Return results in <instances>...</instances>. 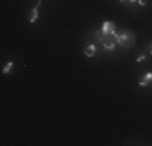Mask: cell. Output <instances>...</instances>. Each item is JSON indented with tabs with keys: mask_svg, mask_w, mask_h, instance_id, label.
<instances>
[{
	"mask_svg": "<svg viewBox=\"0 0 152 146\" xmlns=\"http://www.w3.org/2000/svg\"><path fill=\"white\" fill-rule=\"evenodd\" d=\"M113 38H115V41H117V44L120 45V47H123V49H131L133 45H134V42H136L134 33L128 31V29H123V31H120V33H115Z\"/></svg>",
	"mask_w": 152,
	"mask_h": 146,
	"instance_id": "obj_1",
	"label": "cell"
},
{
	"mask_svg": "<svg viewBox=\"0 0 152 146\" xmlns=\"http://www.w3.org/2000/svg\"><path fill=\"white\" fill-rule=\"evenodd\" d=\"M115 45H117V41H115V38H113L112 34L105 36L104 41H102V47H104L105 50H113Z\"/></svg>",
	"mask_w": 152,
	"mask_h": 146,
	"instance_id": "obj_2",
	"label": "cell"
},
{
	"mask_svg": "<svg viewBox=\"0 0 152 146\" xmlns=\"http://www.w3.org/2000/svg\"><path fill=\"white\" fill-rule=\"evenodd\" d=\"M115 29H117V26H115V23H112V21H104V23H102V33H104L105 36H108V34L113 36L115 33H117Z\"/></svg>",
	"mask_w": 152,
	"mask_h": 146,
	"instance_id": "obj_3",
	"label": "cell"
},
{
	"mask_svg": "<svg viewBox=\"0 0 152 146\" xmlns=\"http://www.w3.org/2000/svg\"><path fill=\"white\" fill-rule=\"evenodd\" d=\"M42 2H37V5H36L34 8L31 10V15H29V23H36L39 18V7H41Z\"/></svg>",
	"mask_w": 152,
	"mask_h": 146,
	"instance_id": "obj_4",
	"label": "cell"
},
{
	"mask_svg": "<svg viewBox=\"0 0 152 146\" xmlns=\"http://www.w3.org/2000/svg\"><path fill=\"white\" fill-rule=\"evenodd\" d=\"M94 54H96V45H87V47L84 49V55L86 57H92Z\"/></svg>",
	"mask_w": 152,
	"mask_h": 146,
	"instance_id": "obj_5",
	"label": "cell"
},
{
	"mask_svg": "<svg viewBox=\"0 0 152 146\" xmlns=\"http://www.w3.org/2000/svg\"><path fill=\"white\" fill-rule=\"evenodd\" d=\"M94 38H96V41L99 42V44H102V41H104L105 34L102 31H94Z\"/></svg>",
	"mask_w": 152,
	"mask_h": 146,
	"instance_id": "obj_6",
	"label": "cell"
},
{
	"mask_svg": "<svg viewBox=\"0 0 152 146\" xmlns=\"http://www.w3.org/2000/svg\"><path fill=\"white\" fill-rule=\"evenodd\" d=\"M11 68H13V62H8L7 65L4 67V73H5V75H7V73H10Z\"/></svg>",
	"mask_w": 152,
	"mask_h": 146,
	"instance_id": "obj_7",
	"label": "cell"
},
{
	"mask_svg": "<svg viewBox=\"0 0 152 146\" xmlns=\"http://www.w3.org/2000/svg\"><path fill=\"white\" fill-rule=\"evenodd\" d=\"M142 80H146V81H147V83H151V81H152V72L146 73V75H144V78H142Z\"/></svg>",
	"mask_w": 152,
	"mask_h": 146,
	"instance_id": "obj_8",
	"label": "cell"
},
{
	"mask_svg": "<svg viewBox=\"0 0 152 146\" xmlns=\"http://www.w3.org/2000/svg\"><path fill=\"white\" fill-rule=\"evenodd\" d=\"M146 59H147V57H146V54H141V55H139L138 59H136V62H138V63H141V62H146Z\"/></svg>",
	"mask_w": 152,
	"mask_h": 146,
	"instance_id": "obj_9",
	"label": "cell"
},
{
	"mask_svg": "<svg viewBox=\"0 0 152 146\" xmlns=\"http://www.w3.org/2000/svg\"><path fill=\"white\" fill-rule=\"evenodd\" d=\"M147 81H146V80H139V88H147Z\"/></svg>",
	"mask_w": 152,
	"mask_h": 146,
	"instance_id": "obj_10",
	"label": "cell"
},
{
	"mask_svg": "<svg viewBox=\"0 0 152 146\" xmlns=\"http://www.w3.org/2000/svg\"><path fill=\"white\" fill-rule=\"evenodd\" d=\"M136 2H138L141 7H146V4H147V0H136Z\"/></svg>",
	"mask_w": 152,
	"mask_h": 146,
	"instance_id": "obj_11",
	"label": "cell"
},
{
	"mask_svg": "<svg viewBox=\"0 0 152 146\" xmlns=\"http://www.w3.org/2000/svg\"><path fill=\"white\" fill-rule=\"evenodd\" d=\"M121 4H126V2H128V4H134L136 0H120Z\"/></svg>",
	"mask_w": 152,
	"mask_h": 146,
	"instance_id": "obj_12",
	"label": "cell"
},
{
	"mask_svg": "<svg viewBox=\"0 0 152 146\" xmlns=\"http://www.w3.org/2000/svg\"><path fill=\"white\" fill-rule=\"evenodd\" d=\"M149 54H152V44L149 45Z\"/></svg>",
	"mask_w": 152,
	"mask_h": 146,
	"instance_id": "obj_13",
	"label": "cell"
}]
</instances>
